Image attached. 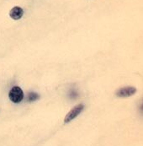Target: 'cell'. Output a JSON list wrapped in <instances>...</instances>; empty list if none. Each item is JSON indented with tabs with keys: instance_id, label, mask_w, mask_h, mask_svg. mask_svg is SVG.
Segmentation results:
<instances>
[{
	"instance_id": "6da1fadb",
	"label": "cell",
	"mask_w": 143,
	"mask_h": 146,
	"mask_svg": "<svg viewBox=\"0 0 143 146\" xmlns=\"http://www.w3.org/2000/svg\"><path fill=\"white\" fill-rule=\"evenodd\" d=\"M9 97L11 102L14 103H20L24 98V92L20 87L14 86L9 93Z\"/></svg>"
},
{
	"instance_id": "8992f818",
	"label": "cell",
	"mask_w": 143,
	"mask_h": 146,
	"mask_svg": "<svg viewBox=\"0 0 143 146\" xmlns=\"http://www.w3.org/2000/svg\"><path fill=\"white\" fill-rule=\"evenodd\" d=\"M69 96H70V98H72V99H76V98L78 97V93H77V91H75V90H71V92H70V94H69Z\"/></svg>"
},
{
	"instance_id": "5b68a950",
	"label": "cell",
	"mask_w": 143,
	"mask_h": 146,
	"mask_svg": "<svg viewBox=\"0 0 143 146\" xmlns=\"http://www.w3.org/2000/svg\"><path fill=\"white\" fill-rule=\"evenodd\" d=\"M39 98H40V96H39L37 93H35V92H30V93L28 94V101H29L30 102H32L37 101Z\"/></svg>"
},
{
	"instance_id": "52a82bcc",
	"label": "cell",
	"mask_w": 143,
	"mask_h": 146,
	"mask_svg": "<svg viewBox=\"0 0 143 146\" xmlns=\"http://www.w3.org/2000/svg\"><path fill=\"white\" fill-rule=\"evenodd\" d=\"M139 110H140L141 114L143 116V100L142 102V103H141V105H140V106H139Z\"/></svg>"
},
{
	"instance_id": "277c9868",
	"label": "cell",
	"mask_w": 143,
	"mask_h": 146,
	"mask_svg": "<svg viewBox=\"0 0 143 146\" xmlns=\"http://www.w3.org/2000/svg\"><path fill=\"white\" fill-rule=\"evenodd\" d=\"M23 15H24V10L20 7H14L9 12L10 17L14 21H18V20L21 19Z\"/></svg>"
},
{
	"instance_id": "7a4b0ae2",
	"label": "cell",
	"mask_w": 143,
	"mask_h": 146,
	"mask_svg": "<svg viewBox=\"0 0 143 146\" xmlns=\"http://www.w3.org/2000/svg\"><path fill=\"white\" fill-rule=\"evenodd\" d=\"M84 108V106L82 104H79L78 106H76L75 107H73L65 117V119H64V123H70L72 120H73L75 117H77L81 112L82 111Z\"/></svg>"
},
{
	"instance_id": "3957f363",
	"label": "cell",
	"mask_w": 143,
	"mask_h": 146,
	"mask_svg": "<svg viewBox=\"0 0 143 146\" xmlns=\"http://www.w3.org/2000/svg\"><path fill=\"white\" fill-rule=\"evenodd\" d=\"M136 92V89L133 86H125V87H122L121 89H119L115 95L118 97L121 98H125V97H129L133 95H135Z\"/></svg>"
}]
</instances>
